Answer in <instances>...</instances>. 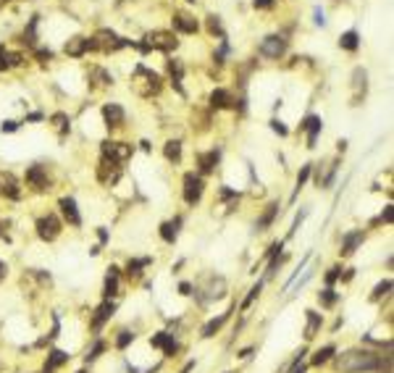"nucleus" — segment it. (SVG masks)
<instances>
[{"mask_svg": "<svg viewBox=\"0 0 394 373\" xmlns=\"http://www.w3.org/2000/svg\"><path fill=\"white\" fill-rule=\"evenodd\" d=\"M389 289H392V281L386 279V281H381V284L376 287V292H373V297H381V294H389Z\"/></svg>", "mask_w": 394, "mask_h": 373, "instance_id": "72a5a7b5", "label": "nucleus"}, {"mask_svg": "<svg viewBox=\"0 0 394 373\" xmlns=\"http://www.w3.org/2000/svg\"><path fill=\"white\" fill-rule=\"evenodd\" d=\"M27 181L34 189H45V187H48V173L42 171V166H29V169H27Z\"/></svg>", "mask_w": 394, "mask_h": 373, "instance_id": "f8f14e48", "label": "nucleus"}, {"mask_svg": "<svg viewBox=\"0 0 394 373\" xmlns=\"http://www.w3.org/2000/svg\"><path fill=\"white\" fill-rule=\"evenodd\" d=\"M187 3H195V0H187Z\"/></svg>", "mask_w": 394, "mask_h": 373, "instance_id": "c03bdc74", "label": "nucleus"}, {"mask_svg": "<svg viewBox=\"0 0 394 373\" xmlns=\"http://www.w3.org/2000/svg\"><path fill=\"white\" fill-rule=\"evenodd\" d=\"M113 313H116V305H113V302H111V300H105V302H103V305H100V308H97V310H95V318H92V326H95V329H100V326H103L105 321H108V318H111Z\"/></svg>", "mask_w": 394, "mask_h": 373, "instance_id": "4468645a", "label": "nucleus"}, {"mask_svg": "<svg viewBox=\"0 0 394 373\" xmlns=\"http://www.w3.org/2000/svg\"><path fill=\"white\" fill-rule=\"evenodd\" d=\"M153 347H161L166 357H173V355H176V349H179L176 339H173L171 334H166V331H161V334H155V337H153Z\"/></svg>", "mask_w": 394, "mask_h": 373, "instance_id": "1a4fd4ad", "label": "nucleus"}, {"mask_svg": "<svg viewBox=\"0 0 394 373\" xmlns=\"http://www.w3.org/2000/svg\"><path fill=\"white\" fill-rule=\"evenodd\" d=\"M315 24H321V27L326 24V19H323V11H321V8H315Z\"/></svg>", "mask_w": 394, "mask_h": 373, "instance_id": "ea45409f", "label": "nucleus"}, {"mask_svg": "<svg viewBox=\"0 0 394 373\" xmlns=\"http://www.w3.org/2000/svg\"><path fill=\"white\" fill-rule=\"evenodd\" d=\"M310 169H313V166H310V163H305V166H302V171L297 173V192H300V189L308 184V179H310Z\"/></svg>", "mask_w": 394, "mask_h": 373, "instance_id": "c756f323", "label": "nucleus"}, {"mask_svg": "<svg viewBox=\"0 0 394 373\" xmlns=\"http://www.w3.org/2000/svg\"><path fill=\"white\" fill-rule=\"evenodd\" d=\"M276 213H279V202H271L266 213H263V218L257 221V231H263V229H268L271 224H274V218H276Z\"/></svg>", "mask_w": 394, "mask_h": 373, "instance_id": "aec40b11", "label": "nucleus"}, {"mask_svg": "<svg viewBox=\"0 0 394 373\" xmlns=\"http://www.w3.org/2000/svg\"><path fill=\"white\" fill-rule=\"evenodd\" d=\"M381 360L373 355V352H344L339 355V368L344 373H363V371H376Z\"/></svg>", "mask_w": 394, "mask_h": 373, "instance_id": "f257e3e1", "label": "nucleus"}, {"mask_svg": "<svg viewBox=\"0 0 394 373\" xmlns=\"http://www.w3.org/2000/svg\"><path fill=\"white\" fill-rule=\"evenodd\" d=\"M132 342H134V334H132V331H121L118 339H116V347H118V349H126Z\"/></svg>", "mask_w": 394, "mask_h": 373, "instance_id": "c85d7f7f", "label": "nucleus"}, {"mask_svg": "<svg viewBox=\"0 0 394 373\" xmlns=\"http://www.w3.org/2000/svg\"><path fill=\"white\" fill-rule=\"evenodd\" d=\"M229 318V313H224V316H218V318H213V321H208L205 323V329H202V339H208V337H213V334L221 329L224 326V321Z\"/></svg>", "mask_w": 394, "mask_h": 373, "instance_id": "4be33fe9", "label": "nucleus"}, {"mask_svg": "<svg viewBox=\"0 0 394 373\" xmlns=\"http://www.w3.org/2000/svg\"><path fill=\"white\" fill-rule=\"evenodd\" d=\"M318 300H321V305L331 308V305H334V302L339 300V294L334 292V289H323V292H318Z\"/></svg>", "mask_w": 394, "mask_h": 373, "instance_id": "cd10ccee", "label": "nucleus"}, {"mask_svg": "<svg viewBox=\"0 0 394 373\" xmlns=\"http://www.w3.org/2000/svg\"><path fill=\"white\" fill-rule=\"evenodd\" d=\"M103 153H105V158H111V163H121V161H126V158L132 155V144H126V142H105Z\"/></svg>", "mask_w": 394, "mask_h": 373, "instance_id": "20e7f679", "label": "nucleus"}, {"mask_svg": "<svg viewBox=\"0 0 394 373\" xmlns=\"http://www.w3.org/2000/svg\"><path fill=\"white\" fill-rule=\"evenodd\" d=\"M179 224H181V218H176V221H171V224H163V226H161V237L169 242V245H173V242H176Z\"/></svg>", "mask_w": 394, "mask_h": 373, "instance_id": "6ab92c4d", "label": "nucleus"}, {"mask_svg": "<svg viewBox=\"0 0 394 373\" xmlns=\"http://www.w3.org/2000/svg\"><path fill=\"white\" fill-rule=\"evenodd\" d=\"M69 357H71V355H66L63 349H53L50 357H48V363H45V373H53L58 365H63L66 360H69Z\"/></svg>", "mask_w": 394, "mask_h": 373, "instance_id": "2eb2a0df", "label": "nucleus"}, {"mask_svg": "<svg viewBox=\"0 0 394 373\" xmlns=\"http://www.w3.org/2000/svg\"><path fill=\"white\" fill-rule=\"evenodd\" d=\"M210 19V32L218 34V37H224V29H221V21H218V16H208Z\"/></svg>", "mask_w": 394, "mask_h": 373, "instance_id": "473e14b6", "label": "nucleus"}, {"mask_svg": "<svg viewBox=\"0 0 394 373\" xmlns=\"http://www.w3.org/2000/svg\"><path fill=\"white\" fill-rule=\"evenodd\" d=\"M105 349V344L103 342H95V347L89 349V355H87V363H92V360H97V357H100V352Z\"/></svg>", "mask_w": 394, "mask_h": 373, "instance_id": "7c9ffc66", "label": "nucleus"}, {"mask_svg": "<svg viewBox=\"0 0 394 373\" xmlns=\"http://www.w3.org/2000/svg\"><path fill=\"white\" fill-rule=\"evenodd\" d=\"M300 129L308 132V147H315V140H318V134H321V129H323V121H321V116H308L300 124Z\"/></svg>", "mask_w": 394, "mask_h": 373, "instance_id": "0eeeda50", "label": "nucleus"}, {"mask_svg": "<svg viewBox=\"0 0 394 373\" xmlns=\"http://www.w3.org/2000/svg\"><path fill=\"white\" fill-rule=\"evenodd\" d=\"M79 373H84V371H79Z\"/></svg>", "mask_w": 394, "mask_h": 373, "instance_id": "a18cd8bd", "label": "nucleus"}, {"mask_svg": "<svg viewBox=\"0 0 394 373\" xmlns=\"http://www.w3.org/2000/svg\"><path fill=\"white\" fill-rule=\"evenodd\" d=\"M3 268H5V265H3V263H0V276H3V273H5V271H3Z\"/></svg>", "mask_w": 394, "mask_h": 373, "instance_id": "37998d69", "label": "nucleus"}, {"mask_svg": "<svg viewBox=\"0 0 394 373\" xmlns=\"http://www.w3.org/2000/svg\"><path fill=\"white\" fill-rule=\"evenodd\" d=\"M202 179L197 176V173H187L184 176V200L189 202V205H195L197 200L202 197Z\"/></svg>", "mask_w": 394, "mask_h": 373, "instance_id": "7ed1b4c3", "label": "nucleus"}, {"mask_svg": "<svg viewBox=\"0 0 394 373\" xmlns=\"http://www.w3.org/2000/svg\"><path fill=\"white\" fill-rule=\"evenodd\" d=\"M337 279H339V268H331L329 273H326V284H334Z\"/></svg>", "mask_w": 394, "mask_h": 373, "instance_id": "e433bc0d", "label": "nucleus"}, {"mask_svg": "<svg viewBox=\"0 0 394 373\" xmlns=\"http://www.w3.org/2000/svg\"><path fill=\"white\" fill-rule=\"evenodd\" d=\"M103 116H105V121H108V126H121L126 113H124V108H121L118 103H108L103 108Z\"/></svg>", "mask_w": 394, "mask_h": 373, "instance_id": "9b49d317", "label": "nucleus"}, {"mask_svg": "<svg viewBox=\"0 0 394 373\" xmlns=\"http://www.w3.org/2000/svg\"><path fill=\"white\" fill-rule=\"evenodd\" d=\"M260 289H263V284H260V281H257V284H255L253 289H250V294H247V300H245V305H242V308H250V302H253L257 294H260Z\"/></svg>", "mask_w": 394, "mask_h": 373, "instance_id": "2f4dec72", "label": "nucleus"}, {"mask_svg": "<svg viewBox=\"0 0 394 373\" xmlns=\"http://www.w3.org/2000/svg\"><path fill=\"white\" fill-rule=\"evenodd\" d=\"M229 103H231V95L226 92V89L218 87V89H213V92H210V105H213V108L221 111V108H226Z\"/></svg>", "mask_w": 394, "mask_h": 373, "instance_id": "a211bd4d", "label": "nucleus"}, {"mask_svg": "<svg viewBox=\"0 0 394 373\" xmlns=\"http://www.w3.org/2000/svg\"><path fill=\"white\" fill-rule=\"evenodd\" d=\"M166 158H169V161H173L176 163L179 158H181V142H176V140H171V142H166Z\"/></svg>", "mask_w": 394, "mask_h": 373, "instance_id": "393cba45", "label": "nucleus"}, {"mask_svg": "<svg viewBox=\"0 0 394 373\" xmlns=\"http://www.w3.org/2000/svg\"><path fill=\"white\" fill-rule=\"evenodd\" d=\"M116 289H118V268H111V273H108V279H105V297H111L116 294Z\"/></svg>", "mask_w": 394, "mask_h": 373, "instance_id": "b1692460", "label": "nucleus"}, {"mask_svg": "<svg viewBox=\"0 0 394 373\" xmlns=\"http://www.w3.org/2000/svg\"><path fill=\"white\" fill-rule=\"evenodd\" d=\"M274 5H276V0H255V8H263V11L274 8Z\"/></svg>", "mask_w": 394, "mask_h": 373, "instance_id": "c9c22d12", "label": "nucleus"}, {"mask_svg": "<svg viewBox=\"0 0 394 373\" xmlns=\"http://www.w3.org/2000/svg\"><path fill=\"white\" fill-rule=\"evenodd\" d=\"M318 329H321V316H318L315 310H308V329H305V337L313 339Z\"/></svg>", "mask_w": 394, "mask_h": 373, "instance_id": "412c9836", "label": "nucleus"}, {"mask_svg": "<svg viewBox=\"0 0 394 373\" xmlns=\"http://www.w3.org/2000/svg\"><path fill=\"white\" fill-rule=\"evenodd\" d=\"M284 53H286V40L279 34H271L260 42V56H266V58H281Z\"/></svg>", "mask_w": 394, "mask_h": 373, "instance_id": "f03ea898", "label": "nucleus"}, {"mask_svg": "<svg viewBox=\"0 0 394 373\" xmlns=\"http://www.w3.org/2000/svg\"><path fill=\"white\" fill-rule=\"evenodd\" d=\"M150 263V258H142V260H129V265H126V273L129 276H140L142 273V268Z\"/></svg>", "mask_w": 394, "mask_h": 373, "instance_id": "bb28decb", "label": "nucleus"}, {"mask_svg": "<svg viewBox=\"0 0 394 373\" xmlns=\"http://www.w3.org/2000/svg\"><path fill=\"white\" fill-rule=\"evenodd\" d=\"M147 45H150V50L155 48V50H166V53H169V50L176 48V34H173V32H153L147 37Z\"/></svg>", "mask_w": 394, "mask_h": 373, "instance_id": "423d86ee", "label": "nucleus"}, {"mask_svg": "<svg viewBox=\"0 0 394 373\" xmlns=\"http://www.w3.org/2000/svg\"><path fill=\"white\" fill-rule=\"evenodd\" d=\"M192 368H195V363H187L184 368H181V373H189V371H192Z\"/></svg>", "mask_w": 394, "mask_h": 373, "instance_id": "79ce46f5", "label": "nucleus"}, {"mask_svg": "<svg viewBox=\"0 0 394 373\" xmlns=\"http://www.w3.org/2000/svg\"><path fill=\"white\" fill-rule=\"evenodd\" d=\"M179 292H181V294H189V292H192V284H187V281H184V284H179Z\"/></svg>", "mask_w": 394, "mask_h": 373, "instance_id": "a19ab883", "label": "nucleus"}, {"mask_svg": "<svg viewBox=\"0 0 394 373\" xmlns=\"http://www.w3.org/2000/svg\"><path fill=\"white\" fill-rule=\"evenodd\" d=\"M0 195H5L8 200H19L21 197L19 181L13 179V173H0Z\"/></svg>", "mask_w": 394, "mask_h": 373, "instance_id": "6e6552de", "label": "nucleus"}, {"mask_svg": "<svg viewBox=\"0 0 394 373\" xmlns=\"http://www.w3.org/2000/svg\"><path fill=\"white\" fill-rule=\"evenodd\" d=\"M37 234L45 239V242H53L60 234V224H58V218L56 216H45L37 221Z\"/></svg>", "mask_w": 394, "mask_h": 373, "instance_id": "39448f33", "label": "nucleus"}, {"mask_svg": "<svg viewBox=\"0 0 394 373\" xmlns=\"http://www.w3.org/2000/svg\"><path fill=\"white\" fill-rule=\"evenodd\" d=\"M339 48H344V50H358L360 48V37H358V32L355 29H350V32H344L342 37H339Z\"/></svg>", "mask_w": 394, "mask_h": 373, "instance_id": "f3484780", "label": "nucleus"}, {"mask_svg": "<svg viewBox=\"0 0 394 373\" xmlns=\"http://www.w3.org/2000/svg\"><path fill=\"white\" fill-rule=\"evenodd\" d=\"M381 221H386V224L392 221V205H386V210L381 213Z\"/></svg>", "mask_w": 394, "mask_h": 373, "instance_id": "58836bf2", "label": "nucleus"}, {"mask_svg": "<svg viewBox=\"0 0 394 373\" xmlns=\"http://www.w3.org/2000/svg\"><path fill=\"white\" fill-rule=\"evenodd\" d=\"M216 163H218V150H213V153H208V155H200V171L202 173H210L216 169Z\"/></svg>", "mask_w": 394, "mask_h": 373, "instance_id": "5701e85b", "label": "nucleus"}, {"mask_svg": "<svg viewBox=\"0 0 394 373\" xmlns=\"http://www.w3.org/2000/svg\"><path fill=\"white\" fill-rule=\"evenodd\" d=\"M337 349H334V344H329V347H323V349H318L315 352V357H313V365H323L326 360H331V355H334Z\"/></svg>", "mask_w": 394, "mask_h": 373, "instance_id": "a878e982", "label": "nucleus"}, {"mask_svg": "<svg viewBox=\"0 0 394 373\" xmlns=\"http://www.w3.org/2000/svg\"><path fill=\"white\" fill-rule=\"evenodd\" d=\"M363 242V231H350L347 237L342 239V255H352L355 247Z\"/></svg>", "mask_w": 394, "mask_h": 373, "instance_id": "dca6fc26", "label": "nucleus"}, {"mask_svg": "<svg viewBox=\"0 0 394 373\" xmlns=\"http://www.w3.org/2000/svg\"><path fill=\"white\" fill-rule=\"evenodd\" d=\"M271 129H274L276 134H281V137H286V134H289V132H286V126L281 124V121H271Z\"/></svg>", "mask_w": 394, "mask_h": 373, "instance_id": "f704fd0d", "label": "nucleus"}, {"mask_svg": "<svg viewBox=\"0 0 394 373\" xmlns=\"http://www.w3.org/2000/svg\"><path fill=\"white\" fill-rule=\"evenodd\" d=\"M173 29H179V32H184V34H195L200 27H197V21L192 16H187V13H176V16H173Z\"/></svg>", "mask_w": 394, "mask_h": 373, "instance_id": "ddd939ff", "label": "nucleus"}, {"mask_svg": "<svg viewBox=\"0 0 394 373\" xmlns=\"http://www.w3.org/2000/svg\"><path fill=\"white\" fill-rule=\"evenodd\" d=\"M0 129H3V132H16V129H19V124H16V121H5V124L0 126Z\"/></svg>", "mask_w": 394, "mask_h": 373, "instance_id": "4c0bfd02", "label": "nucleus"}, {"mask_svg": "<svg viewBox=\"0 0 394 373\" xmlns=\"http://www.w3.org/2000/svg\"><path fill=\"white\" fill-rule=\"evenodd\" d=\"M60 213L66 216V221H69L71 226H82V216L77 210V200H74V197H63V200H60Z\"/></svg>", "mask_w": 394, "mask_h": 373, "instance_id": "9d476101", "label": "nucleus"}]
</instances>
